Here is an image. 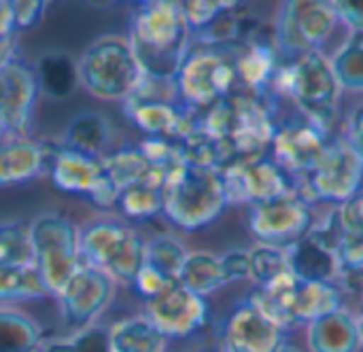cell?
<instances>
[{"label": "cell", "instance_id": "60d3db41", "mask_svg": "<svg viewBox=\"0 0 363 352\" xmlns=\"http://www.w3.org/2000/svg\"><path fill=\"white\" fill-rule=\"evenodd\" d=\"M119 189L113 185V181L106 176V174H102L100 176V181L94 185V189L85 195V200L91 204V206H96L98 210H117V202H119Z\"/></svg>", "mask_w": 363, "mask_h": 352}, {"label": "cell", "instance_id": "30bf717a", "mask_svg": "<svg viewBox=\"0 0 363 352\" xmlns=\"http://www.w3.org/2000/svg\"><path fill=\"white\" fill-rule=\"evenodd\" d=\"M317 219L311 202L300 198L298 193L253 204L249 208V229L253 238L262 246H272L279 251H287L306 238Z\"/></svg>", "mask_w": 363, "mask_h": 352}, {"label": "cell", "instance_id": "5b68a950", "mask_svg": "<svg viewBox=\"0 0 363 352\" xmlns=\"http://www.w3.org/2000/svg\"><path fill=\"white\" fill-rule=\"evenodd\" d=\"M79 251L85 266L104 272L121 287H132L145 266V240L119 219H100L79 229Z\"/></svg>", "mask_w": 363, "mask_h": 352}, {"label": "cell", "instance_id": "c3c4849f", "mask_svg": "<svg viewBox=\"0 0 363 352\" xmlns=\"http://www.w3.org/2000/svg\"><path fill=\"white\" fill-rule=\"evenodd\" d=\"M9 138V134H6V127H4V123H2V119H0V142H4Z\"/></svg>", "mask_w": 363, "mask_h": 352}, {"label": "cell", "instance_id": "f1b7e54d", "mask_svg": "<svg viewBox=\"0 0 363 352\" xmlns=\"http://www.w3.org/2000/svg\"><path fill=\"white\" fill-rule=\"evenodd\" d=\"M100 161L104 174L119 191L140 183L149 170V164L138 151V147H121L117 151H108L104 157H100Z\"/></svg>", "mask_w": 363, "mask_h": 352}, {"label": "cell", "instance_id": "8d00e7d4", "mask_svg": "<svg viewBox=\"0 0 363 352\" xmlns=\"http://www.w3.org/2000/svg\"><path fill=\"white\" fill-rule=\"evenodd\" d=\"M345 238L363 240V185L336 210Z\"/></svg>", "mask_w": 363, "mask_h": 352}, {"label": "cell", "instance_id": "9a60e30c", "mask_svg": "<svg viewBox=\"0 0 363 352\" xmlns=\"http://www.w3.org/2000/svg\"><path fill=\"white\" fill-rule=\"evenodd\" d=\"M38 93L34 68L21 57L0 68V119L9 138H28Z\"/></svg>", "mask_w": 363, "mask_h": 352}, {"label": "cell", "instance_id": "f907efd6", "mask_svg": "<svg viewBox=\"0 0 363 352\" xmlns=\"http://www.w3.org/2000/svg\"><path fill=\"white\" fill-rule=\"evenodd\" d=\"M277 352H302V351H300V348H296V346H287V344H285V346H281Z\"/></svg>", "mask_w": 363, "mask_h": 352}, {"label": "cell", "instance_id": "d590c367", "mask_svg": "<svg viewBox=\"0 0 363 352\" xmlns=\"http://www.w3.org/2000/svg\"><path fill=\"white\" fill-rule=\"evenodd\" d=\"M181 4V13L183 19L194 34L202 32L206 25H211L223 11H228L234 2H221V0H187V2H179Z\"/></svg>", "mask_w": 363, "mask_h": 352}, {"label": "cell", "instance_id": "2e32d148", "mask_svg": "<svg viewBox=\"0 0 363 352\" xmlns=\"http://www.w3.org/2000/svg\"><path fill=\"white\" fill-rule=\"evenodd\" d=\"M281 346H285V331L249 300L240 302L223 321L221 352H277Z\"/></svg>", "mask_w": 363, "mask_h": 352}, {"label": "cell", "instance_id": "4dcf8cb0", "mask_svg": "<svg viewBox=\"0 0 363 352\" xmlns=\"http://www.w3.org/2000/svg\"><path fill=\"white\" fill-rule=\"evenodd\" d=\"M0 266L34 268V244L28 223L11 221L0 225Z\"/></svg>", "mask_w": 363, "mask_h": 352}, {"label": "cell", "instance_id": "7a4b0ae2", "mask_svg": "<svg viewBox=\"0 0 363 352\" xmlns=\"http://www.w3.org/2000/svg\"><path fill=\"white\" fill-rule=\"evenodd\" d=\"M270 87L279 96H289L300 115L332 136L342 87L328 55L313 51L294 62L281 64Z\"/></svg>", "mask_w": 363, "mask_h": 352}, {"label": "cell", "instance_id": "836d02e7", "mask_svg": "<svg viewBox=\"0 0 363 352\" xmlns=\"http://www.w3.org/2000/svg\"><path fill=\"white\" fill-rule=\"evenodd\" d=\"M287 272H289V266H287L285 251L262 246V244L249 251V280H253L255 287L268 285Z\"/></svg>", "mask_w": 363, "mask_h": 352}, {"label": "cell", "instance_id": "ab89813d", "mask_svg": "<svg viewBox=\"0 0 363 352\" xmlns=\"http://www.w3.org/2000/svg\"><path fill=\"white\" fill-rule=\"evenodd\" d=\"M170 283H174V280H168V278H164L160 272H155L151 266H143L140 270H138V274H136V278H134V289H136V293L140 295V297H145V302L147 300H151V297H155V295H160Z\"/></svg>", "mask_w": 363, "mask_h": 352}, {"label": "cell", "instance_id": "52a82bcc", "mask_svg": "<svg viewBox=\"0 0 363 352\" xmlns=\"http://www.w3.org/2000/svg\"><path fill=\"white\" fill-rule=\"evenodd\" d=\"M34 268L49 297L57 300L74 272L83 266L79 227L62 212H45L30 223Z\"/></svg>", "mask_w": 363, "mask_h": 352}, {"label": "cell", "instance_id": "1f68e13d", "mask_svg": "<svg viewBox=\"0 0 363 352\" xmlns=\"http://www.w3.org/2000/svg\"><path fill=\"white\" fill-rule=\"evenodd\" d=\"M49 297L36 268L0 266V302H26Z\"/></svg>", "mask_w": 363, "mask_h": 352}, {"label": "cell", "instance_id": "7c38bea8", "mask_svg": "<svg viewBox=\"0 0 363 352\" xmlns=\"http://www.w3.org/2000/svg\"><path fill=\"white\" fill-rule=\"evenodd\" d=\"M208 302L185 289L179 280L170 283L160 295L145 302V317L170 340H187L208 323Z\"/></svg>", "mask_w": 363, "mask_h": 352}, {"label": "cell", "instance_id": "bcb514c9", "mask_svg": "<svg viewBox=\"0 0 363 352\" xmlns=\"http://www.w3.org/2000/svg\"><path fill=\"white\" fill-rule=\"evenodd\" d=\"M19 59V45H17V36H4L0 38V68H4L6 64Z\"/></svg>", "mask_w": 363, "mask_h": 352}, {"label": "cell", "instance_id": "d6a6232c", "mask_svg": "<svg viewBox=\"0 0 363 352\" xmlns=\"http://www.w3.org/2000/svg\"><path fill=\"white\" fill-rule=\"evenodd\" d=\"M332 66L342 89L363 91V32H353V38L332 57Z\"/></svg>", "mask_w": 363, "mask_h": 352}, {"label": "cell", "instance_id": "277c9868", "mask_svg": "<svg viewBox=\"0 0 363 352\" xmlns=\"http://www.w3.org/2000/svg\"><path fill=\"white\" fill-rule=\"evenodd\" d=\"M77 68L85 91L104 102H125L143 76L130 40L117 34L91 40L77 59Z\"/></svg>", "mask_w": 363, "mask_h": 352}, {"label": "cell", "instance_id": "5bb4252c", "mask_svg": "<svg viewBox=\"0 0 363 352\" xmlns=\"http://www.w3.org/2000/svg\"><path fill=\"white\" fill-rule=\"evenodd\" d=\"M115 291L117 285L113 278L83 263L57 297L64 323L77 331L94 325L113 302Z\"/></svg>", "mask_w": 363, "mask_h": 352}, {"label": "cell", "instance_id": "8fae6325", "mask_svg": "<svg viewBox=\"0 0 363 352\" xmlns=\"http://www.w3.org/2000/svg\"><path fill=\"white\" fill-rule=\"evenodd\" d=\"M228 204H264L296 193V181L266 155L219 170Z\"/></svg>", "mask_w": 363, "mask_h": 352}, {"label": "cell", "instance_id": "8992f818", "mask_svg": "<svg viewBox=\"0 0 363 352\" xmlns=\"http://www.w3.org/2000/svg\"><path fill=\"white\" fill-rule=\"evenodd\" d=\"M179 102L189 110H206L238 87L234 47L191 45L177 74Z\"/></svg>", "mask_w": 363, "mask_h": 352}, {"label": "cell", "instance_id": "d6986e66", "mask_svg": "<svg viewBox=\"0 0 363 352\" xmlns=\"http://www.w3.org/2000/svg\"><path fill=\"white\" fill-rule=\"evenodd\" d=\"M104 174L102 161L98 157H89L77 151H70L66 147H53L51 164H49V178L53 187H57L64 193L79 195L85 200V195L94 189V185Z\"/></svg>", "mask_w": 363, "mask_h": 352}, {"label": "cell", "instance_id": "f35d334b", "mask_svg": "<svg viewBox=\"0 0 363 352\" xmlns=\"http://www.w3.org/2000/svg\"><path fill=\"white\" fill-rule=\"evenodd\" d=\"M15 13V30H32L40 23L47 2L43 0H11Z\"/></svg>", "mask_w": 363, "mask_h": 352}, {"label": "cell", "instance_id": "cb8c5ba5", "mask_svg": "<svg viewBox=\"0 0 363 352\" xmlns=\"http://www.w3.org/2000/svg\"><path fill=\"white\" fill-rule=\"evenodd\" d=\"M111 352H164L168 340L145 317H128L108 327Z\"/></svg>", "mask_w": 363, "mask_h": 352}, {"label": "cell", "instance_id": "6da1fadb", "mask_svg": "<svg viewBox=\"0 0 363 352\" xmlns=\"http://www.w3.org/2000/svg\"><path fill=\"white\" fill-rule=\"evenodd\" d=\"M143 72L174 76L191 49V32L181 4L170 0L143 2L130 17L128 36Z\"/></svg>", "mask_w": 363, "mask_h": 352}, {"label": "cell", "instance_id": "ac0fdd59", "mask_svg": "<svg viewBox=\"0 0 363 352\" xmlns=\"http://www.w3.org/2000/svg\"><path fill=\"white\" fill-rule=\"evenodd\" d=\"M285 255L289 272L300 283H336L342 274L338 253L319 240L313 232L287 249Z\"/></svg>", "mask_w": 363, "mask_h": 352}, {"label": "cell", "instance_id": "44dd1931", "mask_svg": "<svg viewBox=\"0 0 363 352\" xmlns=\"http://www.w3.org/2000/svg\"><path fill=\"white\" fill-rule=\"evenodd\" d=\"M32 68L38 83V91L51 100L70 98L79 85L77 59L64 51H45Z\"/></svg>", "mask_w": 363, "mask_h": 352}, {"label": "cell", "instance_id": "ba28073f", "mask_svg": "<svg viewBox=\"0 0 363 352\" xmlns=\"http://www.w3.org/2000/svg\"><path fill=\"white\" fill-rule=\"evenodd\" d=\"M363 185V159L345 136H332L323 155L308 174L296 178V193L306 202L340 206Z\"/></svg>", "mask_w": 363, "mask_h": 352}, {"label": "cell", "instance_id": "f546056e", "mask_svg": "<svg viewBox=\"0 0 363 352\" xmlns=\"http://www.w3.org/2000/svg\"><path fill=\"white\" fill-rule=\"evenodd\" d=\"M119 215L132 221H149L164 212V189L149 183H136L119 193Z\"/></svg>", "mask_w": 363, "mask_h": 352}, {"label": "cell", "instance_id": "74e56055", "mask_svg": "<svg viewBox=\"0 0 363 352\" xmlns=\"http://www.w3.org/2000/svg\"><path fill=\"white\" fill-rule=\"evenodd\" d=\"M72 348L74 352H111L108 342V329L100 325H89L85 329H79L72 338Z\"/></svg>", "mask_w": 363, "mask_h": 352}, {"label": "cell", "instance_id": "7bdbcfd3", "mask_svg": "<svg viewBox=\"0 0 363 352\" xmlns=\"http://www.w3.org/2000/svg\"><path fill=\"white\" fill-rule=\"evenodd\" d=\"M334 13L353 32H363V0H338L332 2Z\"/></svg>", "mask_w": 363, "mask_h": 352}, {"label": "cell", "instance_id": "9c48e42d", "mask_svg": "<svg viewBox=\"0 0 363 352\" xmlns=\"http://www.w3.org/2000/svg\"><path fill=\"white\" fill-rule=\"evenodd\" d=\"M338 17L332 2L323 0H291L283 4L279 23L274 25L277 45L285 62H294L306 53L319 51L332 34Z\"/></svg>", "mask_w": 363, "mask_h": 352}, {"label": "cell", "instance_id": "4fadbf2b", "mask_svg": "<svg viewBox=\"0 0 363 352\" xmlns=\"http://www.w3.org/2000/svg\"><path fill=\"white\" fill-rule=\"evenodd\" d=\"M330 140V134H325L319 125L298 113L294 119H287L285 123L277 125L270 144L274 153L272 161L294 181L302 178L319 161Z\"/></svg>", "mask_w": 363, "mask_h": 352}, {"label": "cell", "instance_id": "ffe728a7", "mask_svg": "<svg viewBox=\"0 0 363 352\" xmlns=\"http://www.w3.org/2000/svg\"><path fill=\"white\" fill-rule=\"evenodd\" d=\"M306 342L311 352H359L357 319L345 308L325 314L308 325Z\"/></svg>", "mask_w": 363, "mask_h": 352}, {"label": "cell", "instance_id": "7402d4cb", "mask_svg": "<svg viewBox=\"0 0 363 352\" xmlns=\"http://www.w3.org/2000/svg\"><path fill=\"white\" fill-rule=\"evenodd\" d=\"M296 289H298V278L291 272H287L268 285L255 287L247 300L262 314H266L272 323H277L283 331H287L296 327V321H294Z\"/></svg>", "mask_w": 363, "mask_h": 352}, {"label": "cell", "instance_id": "e0dca14e", "mask_svg": "<svg viewBox=\"0 0 363 352\" xmlns=\"http://www.w3.org/2000/svg\"><path fill=\"white\" fill-rule=\"evenodd\" d=\"M53 147L32 138H6L0 142V189L32 183L49 170Z\"/></svg>", "mask_w": 363, "mask_h": 352}, {"label": "cell", "instance_id": "484cf974", "mask_svg": "<svg viewBox=\"0 0 363 352\" xmlns=\"http://www.w3.org/2000/svg\"><path fill=\"white\" fill-rule=\"evenodd\" d=\"M43 327L17 308H0V352H38Z\"/></svg>", "mask_w": 363, "mask_h": 352}, {"label": "cell", "instance_id": "83f0119b", "mask_svg": "<svg viewBox=\"0 0 363 352\" xmlns=\"http://www.w3.org/2000/svg\"><path fill=\"white\" fill-rule=\"evenodd\" d=\"M187 257V246L174 234H160L145 242V263L168 280H179Z\"/></svg>", "mask_w": 363, "mask_h": 352}, {"label": "cell", "instance_id": "603a6c76", "mask_svg": "<svg viewBox=\"0 0 363 352\" xmlns=\"http://www.w3.org/2000/svg\"><path fill=\"white\" fill-rule=\"evenodd\" d=\"M108 144H111L108 119L100 113L87 110V113H79L68 123L62 147L100 159L108 153Z\"/></svg>", "mask_w": 363, "mask_h": 352}, {"label": "cell", "instance_id": "f6af8a7d", "mask_svg": "<svg viewBox=\"0 0 363 352\" xmlns=\"http://www.w3.org/2000/svg\"><path fill=\"white\" fill-rule=\"evenodd\" d=\"M17 34L15 30V13L11 0H0V38Z\"/></svg>", "mask_w": 363, "mask_h": 352}, {"label": "cell", "instance_id": "b9f144b4", "mask_svg": "<svg viewBox=\"0 0 363 352\" xmlns=\"http://www.w3.org/2000/svg\"><path fill=\"white\" fill-rule=\"evenodd\" d=\"M221 266H223V274L228 285L234 283H242L249 278V253L247 251H230L225 255H221Z\"/></svg>", "mask_w": 363, "mask_h": 352}, {"label": "cell", "instance_id": "7dc6e473", "mask_svg": "<svg viewBox=\"0 0 363 352\" xmlns=\"http://www.w3.org/2000/svg\"><path fill=\"white\" fill-rule=\"evenodd\" d=\"M38 352H74L70 338H53V340H43Z\"/></svg>", "mask_w": 363, "mask_h": 352}, {"label": "cell", "instance_id": "d4e9b609", "mask_svg": "<svg viewBox=\"0 0 363 352\" xmlns=\"http://www.w3.org/2000/svg\"><path fill=\"white\" fill-rule=\"evenodd\" d=\"M342 308V291L338 283H300L294 300V321L298 325H311L325 314Z\"/></svg>", "mask_w": 363, "mask_h": 352}, {"label": "cell", "instance_id": "3957f363", "mask_svg": "<svg viewBox=\"0 0 363 352\" xmlns=\"http://www.w3.org/2000/svg\"><path fill=\"white\" fill-rule=\"evenodd\" d=\"M228 206L219 170L183 164L166 178L162 215L183 232L208 227Z\"/></svg>", "mask_w": 363, "mask_h": 352}, {"label": "cell", "instance_id": "4316f807", "mask_svg": "<svg viewBox=\"0 0 363 352\" xmlns=\"http://www.w3.org/2000/svg\"><path fill=\"white\" fill-rule=\"evenodd\" d=\"M179 283L200 297H208L217 293L219 289L228 287L221 257L213 253H189L179 274Z\"/></svg>", "mask_w": 363, "mask_h": 352}, {"label": "cell", "instance_id": "e575fe53", "mask_svg": "<svg viewBox=\"0 0 363 352\" xmlns=\"http://www.w3.org/2000/svg\"><path fill=\"white\" fill-rule=\"evenodd\" d=\"M138 151L143 153V157L147 159L151 168H157L166 174L187 164L181 142L170 140V138H145L138 144Z\"/></svg>", "mask_w": 363, "mask_h": 352}, {"label": "cell", "instance_id": "681fc988", "mask_svg": "<svg viewBox=\"0 0 363 352\" xmlns=\"http://www.w3.org/2000/svg\"><path fill=\"white\" fill-rule=\"evenodd\" d=\"M357 329H359V340H362V346H363V314L357 319Z\"/></svg>", "mask_w": 363, "mask_h": 352}, {"label": "cell", "instance_id": "ee69618b", "mask_svg": "<svg viewBox=\"0 0 363 352\" xmlns=\"http://www.w3.org/2000/svg\"><path fill=\"white\" fill-rule=\"evenodd\" d=\"M347 142L353 147V151L363 159V104L357 106L351 115H349V123H347V132H345Z\"/></svg>", "mask_w": 363, "mask_h": 352}]
</instances>
